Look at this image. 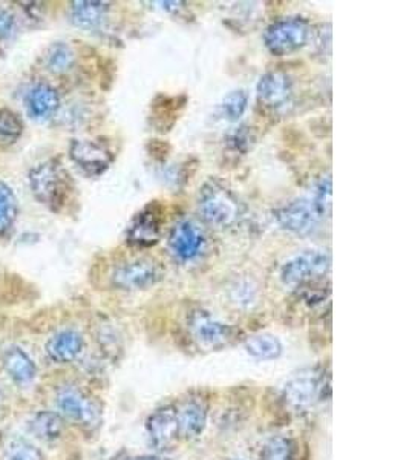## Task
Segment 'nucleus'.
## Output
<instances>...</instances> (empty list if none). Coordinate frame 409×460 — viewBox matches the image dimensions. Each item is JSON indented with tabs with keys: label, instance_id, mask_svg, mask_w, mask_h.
I'll return each instance as SVG.
<instances>
[{
	"label": "nucleus",
	"instance_id": "30",
	"mask_svg": "<svg viewBox=\"0 0 409 460\" xmlns=\"http://www.w3.org/2000/svg\"><path fill=\"white\" fill-rule=\"evenodd\" d=\"M16 30V19L5 8H0V40L13 36Z\"/></svg>",
	"mask_w": 409,
	"mask_h": 460
},
{
	"label": "nucleus",
	"instance_id": "6",
	"mask_svg": "<svg viewBox=\"0 0 409 460\" xmlns=\"http://www.w3.org/2000/svg\"><path fill=\"white\" fill-rule=\"evenodd\" d=\"M161 278V269L151 258H135L117 265L112 282L121 291H144L155 286Z\"/></svg>",
	"mask_w": 409,
	"mask_h": 460
},
{
	"label": "nucleus",
	"instance_id": "24",
	"mask_svg": "<svg viewBox=\"0 0 409 460\" xmlns=\"http://www.w3.org/2000/svg\"><path fill=\"white\" fill-rule=\"evenodd\" d=\"M17 198L10 186L0 181V235L8 232L17 217Z\"/></svg>",
	"mask_w": 409,
	"mask_h": 460
},
{
	"label": "nucleus",
	"instance_id": "9",
	"mask_svg": "<svg viewBox=\"0 0 409 460\" xmlns=\"http://www.w3.org/2000/svg\"><path fill=\"white\" fill-rule=\"evenodd\" d=\"M324 376L316 370L300 371L283 388V403L293 412H305L322 396Z\"/></svg>",
	"mask_w": 409,
	"mask_h": 460
},
{
	"label": "nucleus",
	"instance_id": "17",
	"mask_svg": "<svg viewBox=\"0 0 409 460\" xmlns=\"http://www.w3.org/2000/svg\"><path fill=\"white\" fill-rule=\"evenodd\" d=\"M28 114L34 120H47L60 108V96L53 86L39 83L27 96Z\"/></svg>",
	"mask_w": 409,
	"mask_h": 460
},
{
	"label": "nucleus",
	"instance_id": "31",
	"mask_svg": "<svg viewBox=\"0 0 409 460\" xmlns=\"http://www.w3.org/2000/svg\"><path fill=\"white\" fill-rule=\"evenodd\" d=\"M135 460H168L164 459V457H158V456H144V457H140V459Z\"/></svg>",
	"mask_w": 409,
	"mask_h": 460
},
{
	"label": "nucleus",
	"instance_id": "5",
	"mask_svg": "<svg viewBox=\"0 0 409 460\" xmlns=\"http://www.w3.org/2000/svg\"><path fill=\"white\" fill-rule=\"evenodd\" d=\"M56 404L60 416L82 425L84 429H95L100 425V405L83 390H80L79 386H62L56 396Z\"/></svg>",
	"mask_w": 409,
	"mask_h": 460
},
{
	"label": "nucleus",
	"instance_id": "27",
	"mask_svg": "<svg viewBox=\"0 0 409 460\" xmlns=\"http://www.w3.org/2000/svg\"><path fill=\"white\" fill-rule=\"evenodd\" d=\"M263 460H294V445L287 438H274L263 451Z\"/></svg>",
	"mask_w": 409,
	"mask_h": 460
},
{
	"label": "nucleus",
	"instance_id": "1",
	"mask_svg": "<svg viewBox=\"0 0 409 460\" xmlns=\"http://www.w3.org/2000/svg\"><path fill=\"white\" fill-rule=\"evenodd\" d=\"M198 209L205 221L218 229L237 226L242 217V204L235 192L222 181H205L198 194Z\"/></svg>",
	"mask_w": 409,
	"mask_h": 460
},
{
	"label": "nucleus",
	"instance_id": "23",
	"mask_svg": "<svg viewBox=\"0 0 409 460\" xmlns=\"http://www.w3.org/2000/svg\"><path fill=\"white\" fill-rule=\"evenodd\" d=\"M4 460H45L42 451L36 445L21 436H14L6 442Z\"/></svg>",
	"mask_w": 409,
	"mask_h": 460
},
{
	"label": "nucleus",
	"instance_id": "25",
	"mask_svg": "<svg viewBox=\"0 0 409 460\" xmlns=\"http://www.w3.org/2000/svg\"><path fill=\"white\" fill-rule=\"evenodd\" d=\"M74 51L66 43H54L47 54V66L56 74H65L73 68Z\"/></svg>",
	"mask_w": 409,
	"mask_h": 460
},
{
	"label": "nucleus",
	"instance_id": "29",
	"mask_svg": "<svg viewBox=\"0 0 409 460\" xmlns=\"http://www.w3.org/2000/svg\"><path fill=\"white\" fill-rule=\"evenodd\" d=\"M331 178L330 177H324L320 178L319 183L316 186L315 196H313V204L320 213L322 220L326 217H330L331 213Z\"/></svg>",
	"mask_w": 409,
	"mask_h": 460
},
{
	"label": "nucleus",
	"instance_id": "16",
	"mask_svg": "<svg viewBox=\"0 0 409 460\" xmlns=\"http://www.w3.org/2000/svg\"><path fill=\"white\" fill-rule=\"evenodd\" d=\"M109 11V4L106 2H92L80 0L71 4V22L75 27L84 31H94L103 25Z\"/></svg>",
	"mask_w": 409,
	"mask_h": 460
},
{
	"label": "nucleus",
	"instance_id": "13",
	"mask_svg": "<svg viewBox=\"0 0 409 460\" xmlns=\"http://www.w3.org/2000/svg\"><path fill=\"white\" fill-rule=\"evenodd\" d=\"M146 430L155 450H169L179 438L177 410L173 407L158 408L147 419Z\"/></svg>",
	"mask_w": 409,
	"mask_h": 460
},
{
	"label": "nucleus",
	"instance_id": "26",
	"mask_svg": "<svg viewBox=\"0 0 409 460\" xmlns=\"http://www.w3.org/2000/svg\"><path fill=\"white\" fill-rule=\"evenodd\" d=\"M23 133V122L16 112L0 109V143H16Z\"/></svg>",
	"mask_w": 409,
	"mask_h": 460
},
{
	"label": "nucleus",
	"instance_id": "20",
	"mask_svg": "<svg viewBox=\"0 0 409 460\" xmlns=\"http://www.w3.org/2000/svg\"><path fill=\"white\" fill-rule=\"evenodd\" d=\"M64 418L58 412H47V410L36 412L28 422L30 433L47 444L60 439L64 434Z\"/></svg>",
	"mask_w": 409,
	"mask_h": 460
},
{
	"label": "nucleus",
	"instance_id": "21",
	"mask_svg": "<svg viewBox=\"0 0 409 460\" xmlns=\"http://www.w3.org/2000/svg\"><path fill=\"white\" fill-rule=\"evenodd\" d=\"M244 345H246L247 353L257 360H276L283 353V345L273 334H255L247 339Z\"/></svg>",
	"mask_w": 409,
	"mask_h": 460
},
{
	"label": "nucleus",
	"instance_id": "11",
	"mask_svg": "<svg viewBox=\"0 0 409 460\" xmlns=\"http://www.w3.org/2000/svg\"><path fill=\"white\" fill-rule=\"evenodd\" d=\"M205 243H207V239H205L203 229L190 220L177 222L169 235V249L175 258H178L184 263L200 258Z\"/></svg>",
	"mask_w": 409,
	"mask_h": 460
},
{
	"label": "nucleus",
	"instance_id": "4",
	"mask_svg": "<svg viewBox=\"0 0 409 460\" xmlns=\"http://www.w3.org/2000/svg\"><path fill=\"white\" fill-rule=\"evenodd\" d=\"M311 36L309 21L302 17H287L273 22L264 32L265 48L273 56H289V54L304 48Z\"/></svg>",
	"mask_w": 409,
	"mask_h": 460
},
{
	"label": "nucleus",
	"instance_id": "19",
	"mask_svg": "<svg viewBox=\"0 0 409 460\" xmlns=\"http://www.w3.org/2000/svg\"><path fill=\"white\" fill-rule=\"evenodd\" d=\"M4 367L13 381L19 386H28L34 381L37 367L27 352L19 347H10L4 355Z\"/></svg>",
	"mask_w": 409,
	"mask_h": 460
},
{
	"label": "nucleus",
	"instance_id": "28",
	"mask_svg": "<svg viewBox=\"0 0 409 460\" xmlns=\"http://www.w3.org/2000/svg\"><path fill=\"white\" fill-rule=\"evenodd\" d=\"M255 137H253L252 127L238 126L229 133L226 138L227 148L233 152L246 153L252 148Z\"/></svg>",
	"mask_w": 409,
	"mask_h": 460
},
{
	"label": "nucleus",
	"instance_id": "2",
	"mask_svg": "<svg viewBox=\"0 0 409 460\" xmlns=\"http://www.w3.org/2000/svg\"><path fill=\"white\" fill-rule=\"evenodd\" d=\"M30 185L36 200L53 212L64 209L73 191L71 177L57 160H49L32 168Z\"/></svg>",
	"mask_w": 409,
	"mask_h": 460
},
{
	"label": "nucleus",
	"instance_id": "18",
	"mask_svg": "<svg viewBox=\"0 0 409 460\" xmlns=\"http://www.w3.org/2000/svg\"><path fill=\"white\" fill-rule=\"evenodd\" d=\"M179 438L196 439L204 431L207 423V407L200 401H189L177 410Z\"/></svg>",
	"mask_w": 409,
	"mask_h": 460
},
{
	"label": "nucleus",
	"instance_id": "15",
	"mask_svg": "<svg viewBox=\"0 0 409 460\" xmlns=\"http://www.w3.org/2000/svg\"><path fill=\"white\" fill-rule=\"evenodd\" d=\"M84 339L77 330H62L48 341L47 353L57 364H69L83 352Z\"/></svg>",
	"mask_w": 409,
	"mask_h": 460
},
{
	"label": "nucleus",
	"instance_id": "12",
	"mask_svg": "<svg viewBox=\"0 0 409 460\" xmlns=\"http://www.w3.org/2000/svg\"><path fill=\"white\" fill-rule=\"evenodd\" d=\"M69 157L90 177L105 174L114 161L109 149L92 140H73L69 146Z\"/></svg>",
	"mask_w": 409,
	"mask_h": 460
},
{
	"label": "nucleus",
	"instance_id": "7",
	"mask_svg": "<svg viewBox=\"0 0 409 460\" xmlns=\"http://www.w3.org/2000/svg\"><path fill=\"white\" fill-rule=\"evenodd\" d=\"M163 209L157 202L149 203L136 213L126 230V243L140 249L152 247L163 232Z\"/></svg>",
	"mask_w": 409,
	"mask_h": 460
},
{
	"label": "nucleus",
	"instance_id": "8",
	"mask_svg": "<svg viewBox=\"0 0 409 460\" xmlns=\"http://www.w3.org/2000/svg\"><path fill=\"white\" fill-rule=\"evenodd\" d=\"M187 323L190 334L207 349H221L231 344L237 334L231 325L216 319L215 317H212V313L205 312L203 308L192 310Z\"/></svg>",
	"mask_w": 409,
	"mask_h": 460
},
{
	"label": "nucleus",
	"instance_id": "14",
	"mask_svg": "<svg viewBox=\"0 0 409 460\" xmlns=\"http://www.w3.org/2000/svg\"><path fill=\"white\" fill-rule=\"evenodd\" d=\"M257 92L264 106L279 108L285 105L293 94V80L283 71H270L257 82Z\"/></svg>",
	"mask_w": 409,
	"mask_h": 460
},
{
	"label": "nucleus",
	"instance_id": "3",
	"mask_svg": "<svg viewBox=\"0 0 409 460\" xmlns=\"http://www.w3.org/2000/svg\"><path fill=\"white\" fill-rule=\"evenodd\" d=\"M330 255L324 250H307L289 259L281 269L283 286L300 289L324 281L330 272Z\"/></svg>",
	"mask_w": 409,
	"mask_h": 460
},
{
	"label": "nucleus",
	"instance_id": "22",
	"mask_svg": "<svg viewBox=\"0 0 409 460\" xmlns=\"http://www.w3.org/2000/svg\"><path fill=\"white\" fill-rule=\"evenodd\" d=\"M247 106H248L247 91H231L218 105V114L227 122H238L246 114Z\"/></svg>",
	"mask_w": 409,
	"mask_h": 460
},
{
	"label": "nucleus",
	"instance_id": "10",
	"mask_svg": "<svg viewBox=\"0 0 409 460\" xmlns=\"http://www.w3.org/2000/svg\"><path fill=\"white\" fill-rule=\"evenodd\" d=\"M274 218L281 228L296 235H309L316 230L322 220L313 202L305 198L293 200L279 207L274 211Z\"/></svg>",
	"mask_w": 409,
	"mask_h": 460
}]
</instances>
